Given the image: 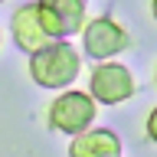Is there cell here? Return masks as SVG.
Here are the masks:
<instances>
[{"mask_svg": "<svg viewBox=\"0 0 157 157\" xmlns=\"http://www.w3.org/2000/svg\"><path fill=\"white\" fill-rule=\"evenodd\" d=\"M82 72V56L69 39H52L29 56V78L39 88H69Z\"/></svg>", "mask_w": 157, "mask_h": 157, "instance_id": "6da1fadb", "label": "cell"}, {"mask_svg": "<svg viewBox=\"0 0 157 157\" xmlns=\"http://www.w3.org/2000/svg\"><path fill=\"white\" fill-rule=\"evenodd\" d=\"M98 101L92 92H78V88H66L62 95L49 105V128H56L62 134H82L95 124Z\"/></svg>", "mask_w": 157, "mask_h": 157, "instance_id": "7a4b0ae2", "label": "cell"}, {"mask_svg": "<svg viewBox=\"0 0 157 157\" xmlns=\"http://www.w3.org/2000/svg\"><path fill=\"white\" fill-rule=\"evenodd\" d=\"M128 46H131L128 29L111 17H95V20H88V26L82 29V49L95 62H108L118 52H124Z\"/></svg>", "mask_w": 157, "mask_h": 157, "instance_id": "3957f363", "label": "cell"}, {"mask_svg": "<svg viewBox=\"0 0 157 157\" xmlns=\"http://www.w3.org/2000/svg\"><path fill=\"white\" fill-rule=\"evenodd\" d=\"M88 92L95 95L98 105H121L134 95V75L121 62H98L88 78Z\"/></svg>", "mask_w": 157, "mask_h": 157, "instance_id": "277c9868", "label": "cell"}, {"mask_svg": "<svg viewBox=\"0 0 157 157\" xmlns=\"http://www.w3.org/2000/svg\"><path fill=\"white\" fill-rule=\"evenodd\" d=\"M39 20L52 39H69L88 26L85 17V0H36Z\"/></svg>", "mask_w": 157, "mask_h": 157, "instance_id": "5b68a950", "label": "cell"}, {"mask_svg": "<svg viewBox=\"0 0 157 157\" xmlns=\"http://www.w3.org/2000/svg\"><path fill=\"white\" fill-rule=\"evenodd\" d=\"M10 36H13L17 49L26 52V56H33L46 43H52V36L46 33L43 20H39V3L36 0L33 3H23L20 10H13V17H10Z\"/></svg>", "mask_w": 157, "mask_h": 157, "instance_id": "8992f818", "label": "cell"}, {"mask_svg": "<svg viewBox=\"0 0 157 157\" xmlns=\"http://www.w3.org/2000/svg\"><path fill=\"white\" fill-rule=\"evenodd\" d=\"M69 157H121V137L108 128H88L72 137Z\"/></svg>", "mask_w": 157, "mask_h": 157, "instance_id": "52a82bcc", "label": "cell"}, {"mask_svg": "<svg viewBox=\"0 0 157 157\" xmlns=\"http://www.w3.org/2000/svg\"><path fill=\"white\" fill-rule=\"evenodd\" d=\"M144 131H147V137L157 144V105L151 108V115H147V124H144Z\"/></svg>", "mask_w": 157, "mask_h": 157, "instance_id": "ba28073f", "label": "cell"}, {"mask_svg": "<svg viewBox=\"0 0 157 157\" xmlns=\"http://www.w3.org/2000/svg\"><path fill=\"white\" fill-rule=\"evenodd\" d=\"M151 13H154V20H157V0H151Z\"/></svg>", "mask_w": 157, "mask_h": 157, "instance_id": "9c48e42d", "label": "cell"}, {"mask_svg": "<svg viewBox=\"0 0 157 157\" xmlns=\"http://www.w3.org/2000/svg\"><path fill=\"white\" fill-rule=\"evenodd\" d=\"M154 82H157V72H154Z\"/></svg>", "mask_w": 157, "mask_h": 157, "instance_id": "30bf717a", "label": "cell"}]
</instances>
